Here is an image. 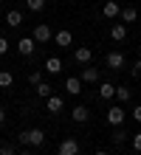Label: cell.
I'll use <instances>...</instances> for the list:
<instances>
[{
	"mask_svg": "<svg viewBox=\"0 0 141 155\" xmlns=\"http://www.w3.org/2000/svg\"><path fill=\"white\" fill-rule=\"evenodd\" d=\"M119 17H121V23H136V20H138V8H136V6H124Z\"/></svg>",
	"mask_w": 141,
	"mask_h": 155,
	"instance_id": "16",
	"label": "cell"
},
{
	"mask_svg": "<svg viewBox=\"0 0 141 155\" xmlns=\"http://www.w3.org/2000/svg\"><path fill=\"white\" fill-rule=\"evenodd\" d=\"M25 6H28V12H42L45 0H25Z\"/></svg>",
	"mask_w": 141,
	"mask_h": 155,
	"instance_id": "22",
	"label": "cell"
},
{
	"mask_svg": "<svg viewBox=\"0 0 141 155\" xmlns=\"http://www.w3.org/2000/svg\"><path fill=\"white\" fill-rule=\"evenodd\" d=\"M6 25H8V28H17V25H23V12L12 8V12L6 14Z\"/></svg>",
	"mask_w": 141,
	"mask_h": 155,
	"instance_id": "17",
	"label": "cell"
},
{
	"mask_svg": "<svg viewBox=\"0 0 141 155\" xmlns=\"http://www.w3.org/2000/svg\"><path fill=\"white\" fill-rule=\"evenodd\" d=\"M0 3H3V0H0Z\"/></svg>",
	"mask_w": 141,
	"mask_h": 155,
	"instance_id": "34",
	"label": "cell"
},
{
	"mask_svg": "<svg viewBox=\"0 0 141 155\" xmlns=\"http://www.w3.org/2000/svg\"><path fill=\"white\" fill-rule=\"evenodd\" d=\"M133 118H136V121H141V104H136V110H133Z\"/></svg>",
	"mask_w": 141,
	"mask_h": 155,
	"instance_id": "29",
	"label": "cell"
},
{
	"mask_svg": "<svg viewBox=\"0 0 141 155\" xmlns=\"http://www.w3.org/2000/svg\"><path fill=\"white\" fill-rule=\"evenodd\" d=\"M110 40H113V42H121V40H127V25L113 20V25H110Z\"/></svg>",
	"mask_w": 141,
	"mask_h": 155,
	"instance_id": "8",
	"label": "cell"
},
{
	"mask_svg": "<svg viewBox=\"0 0 141 155\" xmlns=\"http://www.w3.org/2000/svg\"><path fill=\"white\" fill-rule=\"evenodd\" d=\"M65 90H68V96H79L82 93V79L68 76V79H65Z\"/></svg>",
	"mask_w": 141,
	"mask_h": 155,
	"instance_id": "14",
	"label": "cell"
},
{
	"mask_svg": "<svg viewBox=\"0 0 141 155\" xmlns=\"http://www.w3.org/2000/svg\"><path fill=\"white\" fill-rule=\"evenodd\" d=\"M3 121H6V110L0 107V124H3Z\"/></svg>",
	"mask_w": 141,
	"mask_h": 155,
	"instance_id": "30",
	"label": "cell"
},
{
	"mask_svg": "<svg viewBox=\"0 0 141 155\" xmlns=\"http://www.w3.org/2000/svg\"><path fill=\"white\" fill-rule=\"evenodd\" d=\"M93 155H107V152H105V150H99V152H93Z\"/></svg>",
	"mask_w": 141,
	"mask_h": 155,
	"instance_id": "31",
	"label": "cell"
},
{
	"mask_svg": "<svg viewBox=\"0 0 141 155\" xmlns=\"http://www.w3.org/2000/svg\"><path fill=\"white\" fill-rule=\"evenodd\" d=\"M28 82H31V85L37 87V85L42 82V71H31V76H28Z\"/></svg>",
	"mask_w": 141,
	"mask_h": 155,
	"instance_id": "23",
	"label": "cell"
},
{
	"mask_svg": "<svg viewBox=\"0 0 141 155\" xmlns=\"http://www.w3.org/2000/svg\"><path fill=\"white\" fill-rule=\"evenodd\" d=\"M90 57H93V51L88 48V45H79V48L73 51V59H76L79 65H90Z\"/></svg>",
	"mask_w": 141,
	"mask_h": 155,
	"instance_id": "9",
	"label": "cell"
},
{
	"mask_svg": "<svg viewBox=\"0 0 141 155\" xmlns=\"http://www.w3.org/2000/svg\"><path fill=\"white\" fill-rule=\"evenodd\" d=\"M133 150H136V152H141V133H136V135H133Z\"/></svg>",
	"mask_w": 141,
	"mask_h": 155,
	"instance_id": "26",
	"label": "cell"
},
{
	"mask_svg": "<svg viewBox=\"0 0 141 155\" xmlns=\"http://www.w3.org/2000/svg\"><path fill=\"white\" fill-rule=\"evenodd\" d=\"M102 14H105V17H107V20H116V17L121 14V6L116 3V0H107V3H105V6H102Z\"/></svg>",
	"mask_w": 141,
	"mask_h": 155,
	"instance_id": "10",
	"label": "cell"
},
{
	"mask_svg": "<svg viewBox=\"0 0 141 155\" xmlns=\"http://www.w3.org/2000/svg\"><path fill=\"white\" fill-rule=\"evenodd\" d=\"M17 141H20L23 147H42L45 144V133L40 130V127H31V130H23L20 135H17Z\"/></svg>",
	"mask_w": 141,
	"mask_h": 155,
	"instance_id": "1",
	"label": "cell"
},
{
	"mask_svg": "<svg viewBox=\"0 0 141 155\" xmlns=\"http://www.w3.org/2000/svg\"><path fill=\"white\" fill-rule=\"evenodd\" d=\"M56 152H59V155H79V141L76 138H65Z\"/></svg>",
	"mask_w": 141,
	"mask_h": 155,
	"instance_id": "7",
	"label": "cell"
},
{
	"mask_svg": "<svg viewBox=\"0 0 141 155\" xmlns=\"http://www.w3.org/2000/svg\"><path fill=\"white\" fill-rule=\"evenodd\" d=\"M34 51H37L34 37H20L17 40V54H20V57H34Z\"/></svg>",
	"mask_w": 141,
	"mask_h": 155,
	"instance_id": "4",
	"label": "cell"
},
{
	"mask_svg": "<svg viewBox=\"0 0 141 155\" xmlns=\"http://www.w3.org/2000/svg\"><path fill=\"white\" fill-rule=\"evenodd\" d=\"M8 51V40L3 37V34H0V57H3V54Z\"/></svg>",
	"mask_w": 141,
	"mask_h": 155,
	"instance_id": "27",
	"label": "cell"
},
{
	"mask_svg": "<svg viewBox=\"0 0 141 155\" xmlns=\"http://www.w3.org/2000/svg\"><path fill=\"white\" fill-rule=\"evenodd\" d=\"M138 96H141V87H138Z\"/></svg>",
	"mask_w": 141,
	"mask_h": 155,
	"instance_id": "33",
	"label": "cell"
},
{
	"mask_svg": "<svg viewBox=\"0 0 141 155\" xmlns=\"http://www.w3.org/2000/svg\"><path fill=\"white\" fill-rule=\"evenodd\" d=\"M54 42L59 45V48H68V45L73 42V34H71L68 28H62V31H56V34H54Z\"/></svg>",
	"mask_w": 141,
	"mask_h": 155,
	"instance_id": "13",
	"label": "cell"
},
{
	"mask_svg": "<svg viewBox=\"0 0 141 155\" xmlns=\"http://www.w3.org/2000/svg\"><path fill=\"white\" fill-rule=\"evenodd\" d=\"M113 96H116V87H113V82H102V85H99V99L110 102Z\"/></svg>",
	"mask_w": 141,
	"mask_h": 155,
	"instance_id": "18",
	"label": "cell"
},
{
	"mask_svg": "<svg viewBox=\"0 0 141 155\" xmlns=\"http://www.w3.org/2000/svg\"><path fill=\"white\" fill-rule=\"evenodd\" d=\"M127 135H130V133H124V130H116V133H113V141H116V144H124V141H127Z\"/></svg>",
	"mask_w": 141,
	"mask_h": 155,
	"instance_id": "24",
	"label": "cell"
},
{
	"mask_svg": "<svg viewBox=\"0 0 141 155\" xmlns=\"http://www.w3.org/2000/svg\"><path fill=\"white\" fill-rule=\"evenodd\" d=\"M130 87H124V85H116V99H119V104H124V102H130Z\"/></svg>",
	"mask_w": 141,
	"mask_h": 155,
	"instance_id": "19",
	"label": "cell"
},
{
	"mask_svg": "<svg viewBox=\"0 0 141 155\" xmlns=\"http://www.w3.org/2000/svg\"><path fill=\"white\" fill-rule=\"evenodd\" d=\"M42 68H45V74H51V76H54V74H62V59H59V57H48Z\"/></svg>",
	"mask_w": 141,
	"mask_h": 155,
	"instance_id": "12",
	"label": "cell"
},
{
	"mask_svg": "<svg viewBox=\"0 0 141 155\" xmlns=\"http://www.w3.org/2000/svg\"><path fill=\"white\" fill-rule=\"evenodd\" d=\"M20 155H31V152H25V150H23V152H20Z\"/></svg>",
	"mask_w": 141,
	"mask_h": 155,
	"instance_id": "32",
	"label": "cell"
},
{
	"mask_svg": "<svg viewBox=\"0 0 141 155\" xmlns=\"http://www.w3.org/2000/svg\"><path fill=\"white\" fill-rule=\"evenodd\" d=\"M31 37H34L37 45H45V42H51V40H54V31H51V25H48V23H37Z\"/></svg>",
	"mask_w": 141,
	"mask_h": 155,
	"instance_id": "2",
	"label": "cell"
},
{
	"mask_svg": "<svg viewBox=\"0 0 141 155\" xmlns=\"http://www.w3.org/2000/svg\"><path fill=\"white\" fill-rule=\"evenodd\" d=\"M62 107H65V102H62V96H48L45 99V113H51V116H59L62 113Z\"/></svg>",
	"mask_w": 141,
	"mask_h": 155,
	"instance_id": "5",
	"label": "cell"
},
{
	"mask_svg": "<svg viewBox=\"0 0 141 155\" xmlns=\"http://www.w3.org/2000/svg\"><path fill=\"white\" fill-rule=\"evenodd\" d=\"M105 65L110 71H119V68H124V54L121 51H110L107 57H105Z\"/></svg>",
	"mask_w": 141,
	"mask_h": 155,
	"instance_id": "6",
	"label": "cell"
},
{
	"mask_svg": "<svg viewBox=\"0 0 141 155\" xmlns=\"http://www.w3.org/2000/svg\"><path fill=\"white\" fill-rule=\"evenodd\" d=\"M71 118H73V121H76V124H85V121H88V118H90V110H88V107H85V104H76V107H73V110H71Z\"/></svg>",
	"mask_w": 141,
	"mask_h": 155,
	"instance_id": "11",
	"label": "cell"
},
{
	"mask_svg": "<svg viewBox=\"0 0 141 155\" xmlns=\"http://www.w3.org/2000/svg\"><path fill=\"white\" fill-rule=\"evenodd\" d=\"M133 76H141V59H136V65H133Z\"/></svg>",
	"mask_w": 141,
	"mask_h": 155,
	"instance_id": "28",
	"label": "cell"
},
{
	"mask_svg": "<svg viewBox=\"0 0 141 155\" xmlns=\"http://www.w3.org/2000/svg\"><path fill=\"white\" fill-rule=\"evenodd\" d=\"M54 93V87L48 85V82H40V85H37V96H40V99H48Z\"/></svg>",
	"mask_w": 141,
	"mask_h": 155,
	"instance_id": "21",
	"label": "cell"
},
{
	"mask_svg": "<svg viewBox=\"0 0 141 155\" xmlns=\"http://www.w3.org/2000/svg\"><path fill=\"white\" fill-rule=\"evenodd\" d=\"M82 82H88V85H93V82H99V68H93V65H85L82 68Z\"/></svg>",
	"mask_w": 141,
	"mask_h": 155,
	"instance_id": "15",
	"label": "cell"
},
{
	"mask_svg": "<svg viewBox=\"0 0 141 155\" xmlns=\"http://www.w3.org/2000/svg\"><path fill=\"white\" fill-rule=\"evenodd\" d=\"M0 155H17V150L12 144H0Z\"/></svg>",
	"mask_w": 141,
	"mask_h": 155,
	"instance_id": "25",
	"label": "cell"
},
{
	"mask_svg": "<svg viewBox=\"0 0 141 155\" xmlns=\"http://www.w3.org/2000/svg\"><path fill=\"white\" fill-rule=\"evenodd\" d=\"M105 118H107L110 127H121V124H124V118H127V113H124V107H121V104H113Z\"/></svg>",
	"mask_w": 141,
	"mask_h": 155,
	"instance_id": "3",
	"label": "cell"
},
{
	"mask_svg": "<svg viewBox=\"0 0 141 155\" xmlns=\"http://www.w3.org/2000/svg\"><path fill=\"white\" fill-rule=\"evenodd\" d=\"M14 85V74L12 71H0V87H12Z\"/></svg>",
	"mask_w": 141,
	"mask_h": 155,
	"instance_id": "20",
	"label": "cell"
}]
</instances>
